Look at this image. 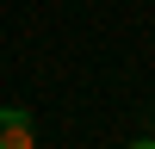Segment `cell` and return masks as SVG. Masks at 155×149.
<instances>
[{
	"mask_svg": "<svg viewBox=\"0 0 155 149\" xmlns=\"http://www.w3.org/2000/svg\"><path fill=\"white\" fill-rule=\"evenodd\" d=\"M0 149H37V118L25 106H0Z\"/></svg>",
	"mask_w": 155,
	"mask_h": 149,
	"instance_id": "obj_1",
	"label": "cell"
},
{
	"mask_svg": "<svg viewBox=\"0 0 155 149\" xmlns=\"http://www.w3.org/2000/svg\"><path fill=\"white\" fill-rule=\"evenodd\" d=\"M124 149H155V137H130V143H124Z\"/></svg>",
	"mask_w": 155,
	"mask_h": 149,
	"instance_id": "obj_2",
	"label": "cell"
}]
</instances>
